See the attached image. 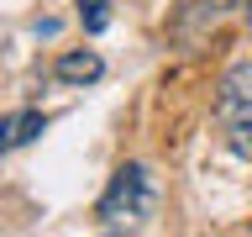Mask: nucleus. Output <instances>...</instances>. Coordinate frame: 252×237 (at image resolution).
Segmentation results:
<instances>
[{"label":"nucleus","instance_id":"1","mask_svg":"<svg viewBox=\"0 0 252 237\" xmlns=\"http://www.w3.org/2000/svg\"><path fill=\"white\" fill-rule=\"evenodd\" d=\"M153 205H158L153 174L142 169V163H121L116 179H110V190L100 195V205H94V216H100L105 232H142V227L153 221Z\"/></svg>","mask_w":252,"mask_h":237},{"label":"nucleus","instance_id":"2","mask_svg":"<svg viewBox=\"0 0 252 237\" xmlns=\"http://www.w3.org/2000/svg\"><path fill=\"white\" fill-rule=\"evenodd\" d=\"M216 116H220V132L231 142V153L252 158V63H236L231 74L220 79Z\"/></svg>","mask_w":252,"mask_h":237},{"label":"nucleus","instance_id":"3","mask_svg":"<svg viewBox=\"0 0 252 237\" xmlns=\"http://www.w3.org/2000/svg\"><path fill=\"white\" fill-rule=\"evenodd\" d=\"M53 74H58L63 84H94V79L105 74V63H100V53H63Z\"/></svg>","mask_w":252,"mask_h":237},{"label":"nucleus","instance_id":"4","mask_svg":"<svg viewBox=\"0 0 252 237\" xmlns=\"http://www.w3.org/2000/svg\"><path fill=\"white\" fill-rule=\"evenodd\" d=\"M42 126H47V116H42V111H21V116H11V126H5L0 148H5V153H16V148H21V142H32Z\"/></svg>","mask_w":252,"mask_h":237},{"label":"nucleus","instance_id":"5","mask_svg":"<svg viewBox=\"0 0 252 237\" xmlns=\"http://www.w3.org/2000/svg\"><path fill=\"white\" fill-rule=\"evenodd\" d=\"M79 21H84V32H100L110 27V0H79Z\"/></svg>","mask_w":252,"mask_h":237},{"label":"nucleus","instance_id":"6","mask_svg":"<svg viewBox=\"0 0 252 237\" xmlns=\"http://www.w3.org/2000/svg\"><path fill=\"white\" fill-rule=\"evenodd\" d=\"M210 5H247V0H210Z\"/></svg>","mask_w":252,"mask_h":237},{"label":"nucleus","instance_id":"7","mask_svg":"<svg viewBox=\"0 0 252 237\" xmlns=\"http://www.w3.org/2000/svg\"><path fill=\"white\" fill-rule=\"evenodd\" d=\"M247 21H252V0H247Z\"/></svg>","mask_w":252,"mask_h":237}]
</instances>
